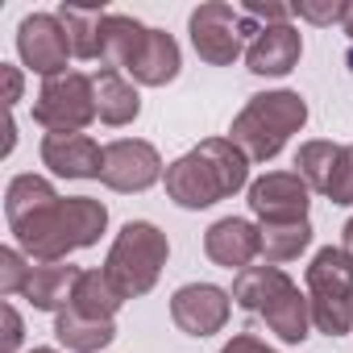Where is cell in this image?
<instances>
[{
  "label": "cell",
  "instance_id": "4",
  "mask_svg": "<svg viewBox=\"0 0 353 353\" xmlns=\"http://www.w3.org/2000/svg\"><path fill=\"white\" fill-rule=\"evenodd\" d=\"M166 254H170V245H166V233H162L158 225H150V221H129V225L117 233L112 250H108L104 274H108V283L121 291V299H137V295H145V291L158 283V274H162V266H166Z\"/></svg>",
  "mask_w": 353,
  "mask_h": 353
},
{
  "label": "cell",
  "instance_id": "13",
  "mask_svg": "<svg viewBox=\"0 0 353 353\" xmlns=\"http://www.w3.org/2000/svg\"><path fill=\"white\" fill-rule=\"evenodd\" d=\"M204 250H208V258H212L216 266L241 274V270L262 254V229L250 225V221H241V216H225V221H216V225L204 233Z\"/></svg>",
  "mask_w": 353,
  "mask_h": 353
},
{
  "label": "cell",
  "instance_id": "25",
  "mask_svg": "<svg viewBox=\"0 0 353 353\" xmlns=\"http://www.w3.org/2000/svg\"><path fill=\"white\" fill-rule=\"evenodd\" d=\"M341 145L336 141H303L295 154V174L312 188V192H328L332 183V170H336Z\"/></svg>",
  "mask_w": 353,
  "mask_h": 353
},
{
  "label": "cell",
  "instance_id": "15",
  "mask_svg": "<svg viewBox=\"0 0 353 353\" xmlns=\"http://www.w3.org/2000/svg\"><path fill=\"white\" fill-rule=\"evenodd\" d=\"M133 75V83H145V88H166L174 75H179V42H174L166 30H150L133 67L125 71Z\"/></svg>",
  "mask_w": 353,
  "mask_h": 353
},
{
  "label": "cell",
  "instance_id": "16",
  "mask_svg": "<svg viewBox=\"0 0 353 353\" xmlns=\"http://www.w3.org/2000/svg\"><path fill=\"white\" fill-rule=\"evenodd\" d=\"M79 266H63V262H42L30 270V283H26V299L38 307V312H63V303H71L75 295V283H79Z\"/></svg>",
  "mask_w": 353,
  "mask_h": 353
},
{
  "label": "cell",
  "instance_id": "17",
  "mask_svg": "<svg viewBox=\"0 0 353 353\" xmlns=\"http://www.w3.org/2000/svg\"><path fill=\"white\" fill-rule=\"evenodd\" d=\"M145 26L141 21H133V17H125V13H108L104 17V26H100V63L108 67V71H129L133 67V59H137V50H141V42H145Z\"/></svg>",
  "mask_w": 353,
  "mask_h": 353
},
{
  "label": "cell",
  "instance_id": "35",
  "mask_svg": "<svg viewBox=\"0 0 353 353\" xmlns=\"http://www.w3.org/2000/svg\"><path fill=\"white\" fill-rule=\"evenodd\" d=\"M345 250H349V254H353V221H349V225H345Z\"/></svg>",
  "mask_w": 353,
  "mask_h": 353
},
{
  "label": "cell",
  "instance_id": "30",
  "mask_svg": "<svg viewBox=\"0 0 353 353\" xmlns=\"http://www.w3.org/2000/svg\"><path fill=\"white\" fill-rule=\"evenodd\" d=\"M345 9L349 5H295V13L312 26H332V21H345Z\"/></svg>",
  "mask_w": 353,
  "mask_h": 353
},
{
  "label": "cell",
  "instance_id": "5",
  "mask_svg": "<svg viewBox=\"0 0 353 353\" xmlns=\"http://www.w3.org/2000/svg\"><path fill=\"white\" fill-rule=\"evenodd\" d=\"M307 303L312 324L328 336H345L353 328V254L341 245H324L307 266Z\"/></svg>",
  "mask_w": 353,
  "mask_h": 353
},
{
  "label": "cell",
  "instance_id": "32",
  "mask_svg": "<svg viewBox=\"0 0 353 353\" xmlns=\"http://www.w3.org/2000/svg\"><path fill=\"white\" fill-rule=\"evenodd\" d=\"M221 353H274L266 341H258V336H250V332H241V336H233Z\"/></svg>",
  "mask_w": 353,
  "mask_h": 353
},
{
  "label": "cell",
  "instance_id": "3",
  "mask_svg": "<svg viewBox=\"0 0 353 353\" xmlns=\"http://www.w3.org/2000/svg\"><path fill=\"white\" fill-rule=\"evenodd\" d=\"M307 121V104L299 92H262L250 96V104L233 117L229 141L250 158V162H270L291 133H299Z\"/></svg>",
  "mask_w": 353,
  "mask_h": 353
},
{
  "label": "cell",
  "instance_id": "31",
  "mask_svg": "<svg viewBox=\"0 0 353 353\" xmlns=\"http://www.w3.org/2000/svg\"><path fill=\"white\" fill-rule=\"evenodd\" d=\"M0 316H5V336H0V353H13V349L21 345V336H26L21 316H17V307H13V303L0 307Z\"/></svg>",
  "mask_w": 353,
  "mask_h": 353
},
{
  "label": "cell",
  "instance_id": "7",
  "mask_svg": "<svg viewBox=\"0 0 353 353\" xmlns=\"http://www.w3.org/2000/svg\"><path fill=\"white\" fill-rule=\"evenodd\" d=\"M258 34H262L258 21H250V17H245L241 9H233V5H221V0L200 5V9L192 13V46H196V54H200L204 63H212V67L237 63L245 38L254 42Z\"/></svg>",
  "mask_w": 353,
  "mask_h": 353
},
{
  "label": "cell",
  "instance_id": "14",
  "mask_svg": "<svg viewBox=\"0 0 353 353\" xmlns=\"http://www.w3.org/2000/svg\"><path fill=\"white\" fill-rule=\"evenodd\" d=\"M299 30L295 26H262V34L245 46V63L254 75H287L299 63Z\"/></svg>",
  "mask_w": 353,
  "mask_h": 353
},
{
  "label": "cell",
  "instance_id": "20",
  "mask_svg": "<svg viewBox=\"0 0 353 353\" xmlns=\"http://www.w3.org/2000/svg\"><path fill=\"white\" fill-rule=\"evenodd\" d=\"M54 336H59L71 353H96V349L112 345L117 324H112V320H88V316L63 307V312L54 316Z\"/></svg>",
  "mask_w": 353,
  "mask_h": 353
},
{
  "label": "cell",
  "instance_id": "6",
  "mask_svg": "<svg viewBox=\"0 0 353 353\" xmlns=\"http://www.w3.org/2000/svg\"><path fill=\"white\" fill-rule=\"evenodd\" d=\"M34 121L46 133H83L96 121V83L83 71H63L42 83L34 100Z\"/></svg>",
  "mask_w": 353,
  "mask_h": 353
},
{
  "label": "cell",
  "instance_id": "18",
  "mask_svg": "<svg viewBox=\"0 0 353 353\" xmlns=\"http://www.w3.org/2000/svg\"><path fill=\"white\" fill-rule=\"evenodd\" d=\"M92 83H96V117H100L104 125H129V121H137L141 96H137V88H133L121 71L100 67V71L92 75Z\"/></svg>",
  "mask_w": 353,
  "mask_h": 353
},
{
  "label": "cell",
  "instance_id": "9",
  "mask_svg": "<svg viewBox=\"0 0 353 353\" xmlns=\"http://www.w3.org/2000/svg\"><path fill=\"white\" fill-rule=\"evenodd\" d=\"M17 50H21V63L34 67L38 75L54 79L67 71V59H71V42H67V30L59 17L50 13H34L17 26Z\"/></svg>",
  "mask_w": 353,
  "mask_h": 353
},
{
  "label": "cell",
  "instance_id": "22",
  "mask_svg": "<svg viewBox=\"0 0 353 353\" xmlns=\"http://www.w3.org/2000/svg\"><path fill=\"white\" fill-rule=\"evenodd\" d=\"M258 229H262V258L270 266L295 262L312 245V225L307 221H262Z\"/></svg>",
  "mask_w": 353,
  "mask_h": 353
},
{
  "label": "cell",
  "instance_id": "29",
  "mask_svg": "<svg viewBox=\"0 0 353 353\" xmlns=\"http://www.w3.org/2000/svg\"><path fill=\"white\" fill-rule=\"evenodd\" d=\"M241 13L250 21H266V26H291V5H274V0H245Z\"/></svg>",
  "mask_w": 353,
  "mask_h": 353
},
{
  "label": "cell",
  "instance_id": "24",
  "mask_svg": "<svg viewBox=\"0 0 353 353\" xmlns=\"http://www.w3.org/2000/svg\"><path fill=\"white\" fill-rule=\"evenodd\" d=\"M54 17L63 21L75 59H100V26H104L108 13H100V9H79V5H63Z\"/></svg>",
  "mask_w": 353,
  "mask_h": 353
},
{
  "label": "cell",
  "instance_id": "12",
  "mask_svg": "<svg viewBox=\"0 0 353 353\" xmlns=\"http://www.w3.org/2000/svg\"><path fill=\"white\" fill-rule=\"evenodd\" d=\"M42 162L63 179H100L104 150L88 133H46L42 137Z\"/></svg>",
  "mask_w": 353,
  "mask_h": 353
},
{
  "label": "cell",
  "instance_id": "10",
  "mask_svg": "<svg viewBox=\"0 0 353 353\" xmlns=\"http://www.w3.org/2000/svg\"><path fill=\"white\" fill-rule=\"evenodd\" d=\"M312 188L295 170H270L250 183V208L258 221H307Z\"/></svg>",
  "mask_w": 353,
  "mask_h": 353
},
{
  "label": "cell",
  "instance_id": "19",
  "mask_svg": "<svg viewBox=\"0 0 353 353\" xmlns=\"http://www.w3.org/2000/svg\"><path fill=\"white\" fill-rule=\"evenodd\" d=\"M291 287H295V283H291L279 266H270V262H266V266H245V270L233 279V303H237L241 312H258V316H262V312H266L283 291H291Z\"/></svg>",
  "mask_w": 353,
  "mask_h": 353
},
{
  "label": "cell",
  "instance_id": "26",
  "mask_svg": "<svg viewBox=\"0 0 353 353\" xmlns=\"http://www.w3.org/2000/svg\"><path fill=\"white\" fill-rule=\"evenodd\" d=\"M50 200H59V192L42 179V174H17L9 183V192H5V216H9V225H17V221H26L30 212H38Z\"/></svg>",
  "mask_w": 353,
  "mask_h": 353
},
{
  "label": "cell",
  "instance_id": "23",
  "mask_svg": "<svg viewBox=\"0 0 353 353\" xmlns=\"http://www.w3.org/2000/svg\"><path fill=\"white\" fill-rule=\"evenodd\" d=\"M262 320L270 324V332H279V341L299 345L312 324V303H307V295H299V287H291L262 312Z\"/></svg>",
  "mask_w": 353,
  "mask_h": 353
},
{
  "label": "cell",
  "instance_id": "8",
  "mask_svg": "<svg viewBox=\"0 0 353 353\" xmlns=\"http://www.w3.org/2000/svg\"><path fill=\"white\" fill-rule=\"evenodd\" d=\"M162 179V158L150 141L137 137H121L104 145V170H100V183L112 192H145Z\"/></svg>",
  "mask_w": 353,
  "mask_h": 353
},
{
  "label": "cell",
  "instance_id": "36",
  "mask_svg": "<svg viewBox=\"0 0 353 353\" xmlns=\"http://www.w3.org/2000/svg\"><path fill=\"white\" fill-rule=\"evenodd\" d=\"M34 353H54V349H34Z\"/></svg>",
  "mask_w": 353,
  "mask_h": 353
},
{
  "label": "cell",
  "instance_id": "27",
  "mask_svg": "<svg viewBox=\"0 0 353 353\" xmlns=\"http://www.w3.org/2000/svg\"><path fill=\"white\" fill-rule=\"evenodd\" d=\"M30 270L34 266H26V254L21 250H0V295H17V291H26V283H30Z\"/></svg>",
  "mask_w": 353,
  "mask_h": 353
},
{
  "label": "cell",
  "instance_id": "28",
  "mask_svg": "<svg viewBox=\"0 0 353 353\" xmlns=\"http://www.w3.org/2000/svg\"><path fill=\"white\" fill-rule=\"evenodd\" d=\"M332 204H353V145H341L336 170H332V183L324 192Z\"/></svg>",
  "mask_w": 353,
  "mask_h": 353
},
{
  "label": "cell",
  "instance_id": "11",
  "mask_svg": "<svg viewBox=\"0 0 353 353\" xmlns=\"http://www.w3.org/2000/svg\"><path fill=\"white\" fill-rule=\"evenodd\" d=\"M229 303H233L229 291H221L212 283H188V287H179L170 295V320L188 336H212V332L225 328Z\"/></svg>",
  "mask_w": 353,
  "mask_h": 353
},
{
  "label": "cell",
  "instance_id": "2",
  "mask_svg": "<svg viewBox=\"0 0 353 353\" xmlns=\"http://www.w3.org/2000/svg\"><path fill=\"white\" fill-rule=\"evenodd\" d=\"M250 179V158L229 137H208L166 166V196L179 208H208Z\"/></svg>",
  "mask_w": 353,
  "mask_h": 353
},
{
  "label": "cell",
  "instance_id": "21",
  "mask_svg": "<svg viewBox=\"0 0 353 353\" xmlns=\"http://www.w3.org/2000/svg\"><path fill=\"white\" fill-rule=\"evenodd\" d=\"M121 303H125V299H121V291L108 283V274H104V270H83L67 307H71V312H79V316H88V320H112Z\"/></svg>",
  "mask_w": 353,
  "mask_h": 353
},
{
  "label": "cell",
  "instance_id": "33",
  "mask_svg": "<svg viewBox=\"0 0 353 353\" xmlns=\"http://www.w3.org/2000/svg\"><path fill=\"white\" fill-rule=\"evenodd\" d=\"M5 88H9V104L21 100V71L17 67H5Z\"/></svg>",
  "mask_w": 353,
  "mask_h": 353
},
{
  "label": "cell",
  "instance_id": "1",
  "mask_svg": "<svg viewBox=\"0 0 353 353\" xmlns=\"http://www.w3.org/2000/svg\"><path fill=\"white\" fill-rule=\"evenodd\" d=\"M108 225V208L100 200L88 196H59L50 204H42L38 212H30L26 221L9 225L21 254H30L34 262H63L75 250H88L100 241Z\"/></svg>",
  "mask_w": 353,
  "mask_h": 353
},
{
  "label": "cell",
  "instance_id": "34",
  "mask_svg": "<svg viewBox=\"0 0 353 353\" xmlns=\"http://www.w3.org/2000/svg\"><path fill=\"white\" fill-rule=\"evenodd\" d=\"M341 26H345V34H349V67H353V5L345 9V21H341Z\"/></svg>",
  "mask_w": 353,
  "mask_h": 353
}]
</instances>
